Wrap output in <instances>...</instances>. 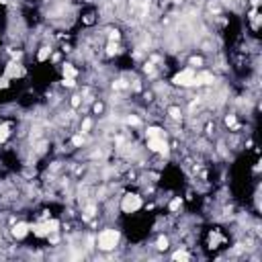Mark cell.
<instances>
[{
	"mask_svg": "<svg viewBox=\"0 0 262 262\" xmlns=\"http://www.w3.org/2000/svg\"><path fill=\"white\" fill-rule=\"evenodd\" d=\"M47 56H49V47H41V51H39V60H47Z\"/></svg>",
	"mask_w": 262,
	"mask_h": 262,
	"instance_id": "5bb4252c",
	"label": "cell"
},
{
	"mask_svg": "<svg viewBox=\"0 0 262 262\" xmlns=\"http://www.w3.org/2000/svg\"><path fill=\"white\" fill-rule=\"evenodd\" d=\"M90 125H92L90 119H84V123H82V131H88V129H90Z\"/></svg>",
	"mask_w": 262,
	"mask_h": 262,
	"instance_id": "d6986e66",
	"label": "cell"
},
{
	"mask_svg": "<svg viewBox=\"0 0 262 262\" xmlns=\"http://www.w3.org/2000/svg\"><path fill=\"white\" fill-rule=\"evenodd\" d=\"M172 258H174V260H189V254L186 252H176Z\"/></svg>",
	"mask_w": 262,
	"mask_h": 262,
	"instance_id": "9a60e30c",
	"label": "cell"
},
{
	"mask_svg": "<svg viewBox=\"0 0 262 262\" xmlns=\"http://www.w3.org/2000/svg\"><path fill=\"white\" fill-rule=\"evenodd\" d=\"M209 82H213V76H211V74H207V72H203V74H195L193 84H209Z\"/></svg>",
	"mask_w": 262,
	"mask_h": 262,
	"instance_id": "8992f818",
	"label": "cell"
},
{
	"mask_svg": "<svg viewBox=\"0 0 262 262\" xmlns=\"http://www.w3.org/2000/svg\"><path fill=\"white\" fill-rule=\"evenodd\" d=\"M64 84H66V86H74V78H66Z\"/></svg>",
	"mask_w": 262,
	"mask_h": 262,
	"instance_id": "4316f807",
	"label": "cell"
},
{
	"mask_svg": "<svg viewBox=\"0 0 262 262\" xmlns=\"http://www.w3.org/2000/svg\"><path fill=\"white\" fill-rule=\"evenodd\" d=\"M193 80H195V72L190 68L178 72L176 76L172 78V82H174V84H178V86H190V84H193Z\"/></svg>",
	"mask_w": 262,
	"mask_h": 262,
	"instance_id": "3957f363",
	"label": "cell"
},
{
	"mask_svg": "<svg viewBox=\"0 0 262 262\" xmlns=\"http://www.w3.org/2000/svg\"><path fill=\"white\" fill-rule=\"evenodd\" d=\"M127 123H129V125H137V123H139V119H137V117H129Z\"/></svg>",
	"mask_w": 262,
	"mask_h": 262,
	"instance_id": "cb8c5ba5",
	"label": "cell"
},
{
	"mask_svg": "<svg viewBox=\"0 0 262 262\" xmlns=\"http://www.w3.org/2000/svg\"><path fill=\"white\" fill-rule=\"evenodd\" d=\"M21 74H23V70L19 68V66L14 64V61L6 66V78H14V76H21Z\"/></svg>",
	"mask_w": 262,
	"mask_h": 262,
	"instance_id": "52a82bcc",
	"label": "cell"
},
{
	"mask_svg": "<svg viewBox=\"0 0 262 262\" xmlns=\"http://www.w3.org/2000/svg\"><path fill=\"white\" fill-rule=\"evenodd\" d=\"M64 74H66V78H74V76H76V70H74L70 64H66L64 66Z\"/></svg>",
	"mask_w": 262,
	"mask_h": 262,
	"instance_id": "8fae6325",
	"label": "cell"
},
{
	"mask_svg": "<svg viewBox=\"0 0 262 262\" xmlns=\"http://www.w3.org/2000/svg\"><path fill=\"white\" fill-rule=\"evenodd\" d=\"M147 137H164V133L160 127H150L147 129Z\"/></svg>",
	"mask_w": 262,
	"mask_h": 262,
	"instance_id": "ba28073f",
	"label": "cell"
},
{
	"mask_svg": "<svg viewBox=\"0 0 262 262\" xmlns=\"http://www.w3.org/2000/svg\"><path fill=\"white\" fill-rule=\"evenodd\" d=\"M178 207H180V199H174V201L170 203V209H172V211H176Z\"/></svg>",
	"mask_w": 262,
	"mask_h": 262,
	"instance_id": "ac0fdd59",
	"label": "cell"
},
{
	"mask_svg": "<svg viewBox=\"0 0 262 262\" xmlns=\"http://www.w3.org/2000/svg\"><path fill=\"white\" fill-rule=\"evenodd\" d=\"M8 129H10V127H8L6 123H4V125H0V143H2L6 137H8Z\"/></svg>",
	"mask_w": 262,
	"mask_h": 262,
	"instance_id": "9c48e42d",
	"label": "cell"
},
{
	"mask_svg": "<svg viewBox=\"0 0 262 262\" xmlns=\"http://www.w3.org/2000/svg\"><path fill=\"white\" fill-rule=\"evenodd\" d=\"M225 125H227V127H238V125H236V117L229 115L227 119H225Z\"/></svg>",
	"mask_w": 262,
	"mask_h": 262,
	"instance_id": "2e32d148",
	"label": "cell"
},
{
	"mask_svg": "<svg viewBox=\"0 0 262 262\" xmlns=\"http://www.w3.org/2000/svg\"><path fill=\"white\" fill-rule=\"evenodd\" d=\"M72 142H74V146H82V142H84V139H82V135H76Z\"/></svg>",
	"mask_w": 262,
	"mask_h": 262,
	"instance_id": "ffe728a7",
	"label": "cell"
},
{
	"mask_svg": "<svg viewBox=\"0 0 262 262\" xmlns=\"http://www.w3.org/2000/svg\"><path fill=\"white\" fill-rule=\"evenodd\" d=\"M57 227H60V223H57V221H47V223H45V229H47V233H53Z\"/></svg>",
	"mask_w": 262,
	"mask_h": 262,
	"instance_id": "30bf717a",
	"label": "cell"
},
{
	"mask_svg": "<svg viewBox=\"0 0 262 262\" xmlns=\"http://www.w3.org/2000/svg\"><path fill=\"white\" fill-rule=\"evenodd\" d=\"M27 233H29V225L27 223H17L13 227V236L14 238H25Z\"/></svg>",
	"mask_w": 262,
	"mask_h": 262,
	"instance_id": "5b68a950",
	"label": "cell"
},
{
	"mask_svg": "<svg viewBox=\"0 0 262 262\" xmlns=\"http://www.w3.org/2000/svg\"><path fill=\"white\" fill-rule=\"evenodd\" d=\"M119 242V233L115 229H104L103 233L99 236V248L100 250H113Z\"/></svg>",
	"mask_w": 262,
	"mask_h": 262,
	"instance_id": "6da1fadb",
	"label": "cell"
},
{
	"mask_svg": "<svg viewBox=\"0 0 262 262\" xmlns=\"http://www.w3.org/2000/svg\"><path fill=\"white\" fill-rule=\"evenodd\" d=\"M125 86V80H117L115 84H113V88H117V90H119V88H123Z\"/></svg>",
	"mask_w": 262,
	"mask_h": 262,
	"instance_id": "44dd1931",
	"label": "cell"
},
{
	"mask_svg": "<svg viewBox=\"0 0 262 262\" xmlns=\"http://www.w3.org/2000/svg\"><path fill=\"white\" fill-rule=\"evenodd\" d=\"M158 248L160 250H166L168 248V240H166V238H160V240H158Z\"/></svg>",
	"mask_w": 262,
	"mask_h": 262,
	"instance_id": "e0dca14e",
	"label": "cell"
},
{
	"mask_svg": "<svg viewBox=\"0 0 262 262\" xmlns=\"http://www.w3.org/2000/svg\"><path fill=\"white\" fill-rule=\"evenodd\" d=\"M147 146H150V150H154V152H162V154H166V152H168L164 137H150Z\"/></svg>",
	"mask_w": 262,
	"mask_h": 262,
	"instance_id": "277c9868",
	"label": "cell"
},
{
	"mask_svg": "<svg viewBox=\"0 0 262 262\" xmlns=\"http://www.w3.org/2000/svg\"><path fill=\"white\" fill-rule=\"evenodd\" d=\"M109 35H111L113 41H117V39H119V31H109Z\"/></svg>",
	"mask_w": 262,
	"mask_h": 262,
	"instance_id": "603a6c76",
	"label": "cell"
},
{
	"mask_svg": "<svg viewBox=\"0 0 262 262\" xmlns=\"http://www.w3.org/2000/svg\"><path fill=\"white\" fill-rule=\"evenodd\" d=\"M33 232H35V236H45V233H47V229H45V223H43V225H35Z\"/></svg>",
	"mask_w": 262,
	"mask_h": 262,
	"instance_id": "7c38bea8",
	"label": "cell"
},
{
	"mask_svg": "<svg viewBox=\"0 0 262 262\" xmlns=\"http://www.w3.org/2000/svg\"><path fill=\"white\" fill-rule=\"evenodd\" d=\"M107 51L111 53V56H113V53H117V45H115V43H111V45L107 47Z\"/></svg>",
	"mask_w": 262,
	"mask_h": 262,
	"instance_id": "7402d4cb",
	"label": "cell"
},
{
	"mask_svg": "<svg viewBox=\"0 0 262 262\" xmlns=\"http://www.w3.org/2000/svg\"><path fill=\"white\" fill-rule=\"evenodd\" d=\"M80 104V96H72V107H78Z\"/></svg>",
	"mask_w": 262,
	"mask_h": 262,
	"instance_id": "d4e9b609",
	"label": "cell"
},
{
	"mask_svg": "<svg viewBox=\"0 0 262 262\" xmlns=\"http://www.w3.org/2000/svg\"><path fill=\"white\" fill-rule=\"evenodd\" d=\"M139 207H142V199H139L137 195H125L123 197L121 209H123L125 213H133V211H137Z\"/></svg>",
	"mask_w": 262,
	"mask_h": 262,
	"instance_id": "7a4b0ae2",
	"label": "cell"
},
{
	"mask_svg": "<svg viewBox=\"0 0 262 262\" xmlns=\"http://www.w3.org/2000/svg\"><path fill=\"white\" fill-rule=\"evenodd\" d=\"M6 86H8V78H2L0 80V88H6Z\"/></svg>",
	"mask_w": 262,
	"mask_h": 262,
	"instance_id": "484cf974",
	"label": "cell"
},
{
	"mask_svg": "<svg viewBox=\"0 0 262 262\" xmlns=\"http://www.w3.org/2000/svg\"><path fill=\"white\" fill-rule=\"evenodd\" d=\"M170 117H172V119H180V109H178V107H170Z\"/></svg>",
	"mask_w": 262,
	"mask_h": 262,
	"instance_id": "4fadbf2b",
	"label": "cell"
}]
</instances>
